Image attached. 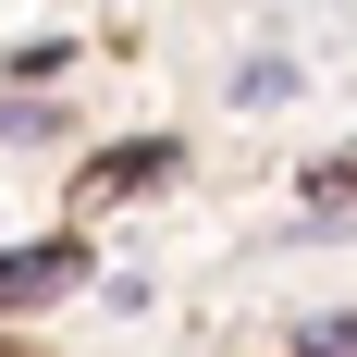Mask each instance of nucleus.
Returning a JSON list of instances; mask_svg holds the SVG:
<instances>
[{"label": "nucleus", "mask_w": 357, "mask_h": 357, "mask_svg": "<svg viewBox=\"0 0 357 357\" xmlns=\"http://www.w3.org/2000/svg\"><path fill=\"white\" fill-rule=\"evenodd\" d=\"M74 284H86V247H62V234L0 259V308H37V296H74Z\"/></svg>", "instance_id": "nucleus-1"}, {"label": "nucleus", "mask_w": 357, "mask_h": 357, "mask_svg": "<svg viewBox=\"0 0 357 357\" xmlns=\"http://www.w3.org/2000/svg\"><path fill=\"white\" fill-rule=\"evenodd\" d=\"M160 173H173V148H160V136H136V148H99V160H86V185H74V197L99 210V197H123V185H160Z\"/></svg>", "instance_id": "nucleus-2"}, {"label": "nucleus", "mask_w": 357, "mask_h": 357, "mask_svg": "<svg viewBox=\"0 0 357 357\" xmlns=\"http://www.w3.org/2000/svg\"><path fill=\"white\" fill-rule=\"evenodd\" d=\"M0 136H50V111H37V99H0Z\"/></svg>", "instance_id": "nucleus-3"}]
</instances>
